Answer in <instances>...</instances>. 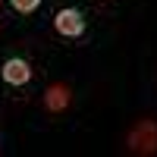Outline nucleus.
Listing matches in <instances>:
<instances>
[{"mask_svg":"<svg viewBox=\"0 0 157 157\" xmlns=\"http://www.w3.org/2000/svg\"><path fill=\"white\" fill-rule=\"evenodd\" d=\"M10 6L16 13H22V16H29V13H35L38 6H41V0H10Z\"/></svg>","mask_w":157,"mask_h":157,"instance_id":"5","label":"nucleus"},{"mask_svg":"<svg viewBox=\"0 0 157 157\" xmlns=\"http://www.w3.org/2000/svg\"><path fill=\"white\" fill-rule=\"evenodd\" d=\"M69 104H72V91H69V85L54 82V85L44 88V110H47V113H63Z\"/></svg>","mask_w":157,"mask_h":157,"instance_id":"4","label":"nucleus"},{"mask_svg":"<svg viewBox=\"0 0 157 157\" xmlns=\"http://www.w3.org/2000/svg\"><path fill=\"white\" fill-rule=\"evenodd\" d=\"M126 148L138 157H154L157 154V120H138L126 135Z\"/></svg>","mask_w":157,"mask_h":157,"instance_id":"1","label":"nucleus"},{"mask_svg":"<svg viewBox=\"0 0 157 157\" xmlns=\"http://www.w3.org/2000/svg\"><path fill=\"white\" fill-rule=\"evenodd\" d=\"M32 75H35L32 72V63L22 60V57H10V60H3V66H0V78H3L6 85H13V88L29 85Z\"/></svg>","mask_w":157,"mask_h":157,"instance_id":"3","label":"nucleus"},{"mask_svg":"<svg viewBox=\"0 0 157 157\" xmlns=\"http://www.w3.org/2000/svg\"><path fill=\"white\" fill-rule=\"evenodd\" d=\"M54 29H57V35H63V38H82L85 29H88V22H85V16H82V10L66 6V10H60L57 16H54Z\"/></svg>","mask_w":157,"mask_h":157,"instance_id":"2","label":"nucleus"},{"mask_svg":"<svg viewBox=\"0 0 157 157\" xmlns=\"http://www.w3.org/2000/svg\"><path fill=\"white\" fill-rule=\"evenodd\" d=\"M0 3H3V0H0Z\"/></svg>","mask_w":157,"mask_h":157,"instance_id":"6","label":"nucleus"}]
</instances>
